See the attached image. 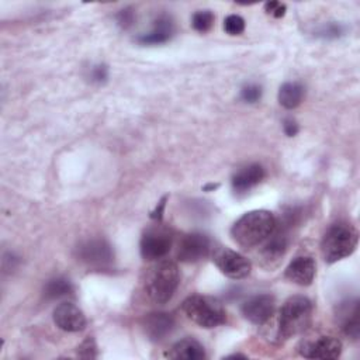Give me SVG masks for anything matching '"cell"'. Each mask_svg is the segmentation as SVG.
I'll return each instance as SVG.
<instances>
[{
  "mask_svg": "<svg viewBox=\"0 0 360 360\" xmlns=\"http://www.w3.org/2000/svg\"><path fill=\"white\" fill-rule=\"evenodd\" d=\"M277 224L276 217L266 210H253L245 212L232 225L231 235L233 240L248 249L263 243L274 231Z\"/></svg>",
  "mask_w": 360,
  "mask_h": 360,
  "instance_id": "6da1fadb",
  "label": "cell"
},
{
  "mask_svg": "<svg viewBox=\"0 0 360 360\" xmlns=\"http://www.w3.org/2000/svg\"><path fill=\"white\" fill-rule=\"evenodd\" d=\"M180 283V270L169 259H159L152 264L143 278V291L155 304L167 302L176 292Z\"/></svg>",
  "mask_w": 360,
  "mask_h": 360,
  "instance_id": "7a4b0ae2",
  "label": "cell"
},
{
  "mask_svg": "<svg viewBox=\"0 0 360 360\" xmlns=\"http://www.w3.org/2000/svg\"><path fill=\"white\" fill-rule=\"evenodd\" d=\"M359 242L357 229L347 222L339 221L325 231L321 242V252L328 263H335L350 256Z\"/></svg>",
  "mask_w": 360,
  "mask_h": 360,
  "instance_id": "3957f363",
  "label": "cell"
},
{
  "mask_svg": "<svg viewBox=\"0 0 360 360\" xmlns=\"http://www.w3.org/2000/svg\"><path fill=\"white\" fill-rule=\"evenodd\" d=\"M312 316V302L304 295L290 297L278 314L277 335L280 339H290L307 329Z\"/></svg>",
  "mask_w": 360,
  "mask_h": 360,
  "instance_id": "277c9868",
  "label": "cell"
},
{
  "mask_svg": "<svg viewBox=\"0 0 360 360\" xmlns=\"http://www.w3.org/2000/svg\"><path fill=\"white\" fill-rule=\"evenodd\" d=\"M183 311L188 319L201 328L211 329L225 322V311L217 300L205 295H190L183 301Z\"/></svg>",
  "mask_w": 360,
  "mask_h": 360,
  "instance_id": "5b68a950",
  "label": "cell"
},
{
  "mask_svg": "<svg viewBox=\"0 0 360 360\" xmlns=\"http://www.w3.org/2000/svg\"><path fill=\"white\" fill-rule=\"evenodd\" d=\"M172 242V231L163 225H155L148 228L142 235L139 250L145 260H159L170 250Z\"/></svg>",
  "mask_w": 360,
  "mask_h": 360,
  "instance_id": "8992f818",
  "label": "cell"
},
{
  "mask_svg": "<svg viewBox=\"0 0 360 360\" xmlns=\"http://www.w3.org/2000/svg\"><path fill=\"white\" fill-rule=\"evenodd\" d=\"M212 260L219 271L229 278H245L252 270V264L245 256L228 248H218L212 255Z\"/></svg>",
  "mask_w": 360,
  "mask_h": 360,
  "instance_id": "52a82bcc",
  "label": "cell"
},
{
  "mask_svg": "<svg viewBox=\"0 0 360 360\" xmlns=\"http://www.w3.org/2000/svg\"><path fill=\"white\" fill-rule=\"evenodd\" d=\"M298 352L307 359H338L342 353V342L332 335H321L315 339L301 342Z\"/></svg>",
  "mask_w": 360,
  "mask_h": 360,
  "instance_id": "ba28073f",
  "label": "cell"
},
{
  "mask_svg": "<svg viewBox=\"0 0 360 360\" xmlns=\"http://www.w3.org/2000/svg\"><path fill=\"white\" fill-rule=\"evenodd\" d=\"M211 249V240L200 232L186 233L177 245V259L184 263H194L204 259Z\"/></svg>",
  "mask_w": 360,
  "mask_h": 360,
  "instance_id": "9c48e42d",
  "label": "cell"
},
{
  "mask_svg": "<svg viewBox=\"0 0 360 360\" xmlns=\"http://www.w3.org/2000/svg\"><path fill=\"white\" fill-rule=\"evenodd\" d=\"M291 225V215L285 217L283 224H276L274 231L269 235V238L264 240V245L262 248V257L267 263H273L280 260L290 243V232L288 228Z\"/></svg>",
  "mask_w": 360,
  "mask_h": 360,
  "instance_id": "30bf717a",
  "label": "cell"
},
{
  "mask_svg": "<svg viewBox=\"0 0 360 360\" xmlns=\"http://www.w3.org/2000/svg\"><path fill=\"white\" fill-rule=\"evenodd\" d=\"M77 257L79 260L93 264V266H100L111 262L112 259V249L111 245L105 239H87L82 242L77 249Z\"/></svg>",
  "mask_w": 360,
  "mask_h": 360,
  "instance_id": "8fae6325",
  "label": "cell"
},
{
  "mask_svg": "<svg viewBox=\"0 0 360 360\" xmlns=\"http://www.w3.org/2000/svg\"><path fill=\"white\" fill-rule=\"evenodd\" d=\"M53 322L65 332L83 330L87 323L83 311L72 302H60L53 309Z\"/></svg>",
  "mask_w": 360,
  "mask_h": 360,
  "instance_id": "7c38bea8",
  "label": "cell"
},
{
  "mask_svg": "<svg viewBox=\"0 0 360 360\" xmlns=\"http://www.w3.org/2000/svg\"><path fill=\"white\" fill-rule=\"evenodd\" d=\"M273 311H274V298L270 294L255 295L242 305L243 316L255 325L266 323L271 318Z\"/></svg>",
  "mask_w": 360,
  "mask_h": 360,
  "instance_id": "4fadbf2b",
  "label": "cell"
},
{
  "mask_svg": "<svg viewBox=\"0 0 360 360\" xmlns=\"http://www.w3.org/2000/svg\"><path fill=\"white\" fill-rule=\"evenodd\" d=\"M316 273V266L312 257L309 256H298L287 266L284 276L294 284L298 285H309L314 281Z\"/></svg>",
  "mask_w": 360,
  "mask_h": 360,
  "instance_id": "5bb4252c",
  "label": "cell"
},
{
  "mask_svg": "<svg viewBox=\"0 0 360 360\" xmlns=\"http://www.w3.org/2000/svg\"><path fill=\"white\" fill-rule=\"evenodd\" d=\"M142 326L145 335L150 340L158 342L165 339L173 330L174 319L167 312H150L143 318Z\"/></svg>",
  "mask_w": 360,
  "mask_h": 360,
  "instance_id": "9a60e30c",
  "label": "cell"
},
{
  "mask_svg": "<svg viewBox=\"0 0 360 360\" xmlns=\"http://www.w3.org/2000/svg\"><path fill=\"white\" fill-rule=\"evenodd\" d=\"M264 179V169L259 163H250L240 167L232 176V187L236 193H245L257 186Z\"/></svg>",
  "mask_w": 360,
  "mask_h": 360,
  "instance_id": "2e32d148",
  "label": "cell"
},
{
  "mask_svg": "<svg viewBox=\"0 0 360 360\" xmlns=\"http://www.w3.org/2000/svg\"><path fill=\"white\" fill-rule=\"evenodd\" d=\"M173 34V22L172 18L166 14H162L156 18L153 28L148 34H142L138 37V42L143 45H158V44H165L166 41L170 39Z\"/></svg>",
  "mask_w": 360,
  "mask_h": 360,
  "instance_id": "e0dca14e",
  "label": "cell"
},
{
  "mask_svg": "<svg viewBox=\"0 0 360 360\" xmlns=\"http://www.w3.org/2000/svg\"><path fill=\"white\" fill-rule=\"evenodd\" d=\"M166 356L176 360H201L205 357V352L200 342L193 338H186L176 342Z\"/></svg>",
  "mask_w": 360,
  "mask_h": 360,
  "instance_id": "ac0fdd59",
  "label": "cell"
},
{
  "mask_svg": "<svg viewBox=\"0 0 360 360\" xmlns=\"http://www.w3.org/2000/svg\"><path fill=\"white\" fill-rule=\"evenodd\" d=\"M305 90L304 86L298 82H287L278 90V103L284 108H295L301 104Z\"/></svg>",
  "mask_w": 360,
  "mask_h": 360,
  "instance_id": "d6986e66",
  "label": "cell"
},
{
  "mask_svg": "<svg viewBox=\"0 0 360 360\" xmlns=\"http://www.w3.org/2000/svg\"><path fill=\"white\" fill-rule=\"evenodd\" d=\"M342 329L343 332L350 336L352 339L359 338V305L354 300L353 302H349V308L342 311Z\"/></svg>",
  "mask_w": 360,
  "mask_h": 360,
  "instance_id": "ffe728a7",
  "label": "cell"
},
{
  "mask_svg": "<svg viewBox=\"0 0 360 360\" xmlns=\"http://www.w3.org/2000/svg\"><path fill=\"white\" fill-rule=\"evenodd\" d=\"M73 291L72 283L65 277H53L44 287V295L48 300L65 297Z\"/></svg>",
  "mask_w": 360,
  "mask_h": 360,
  "instance_id": "44dd1931",
  "label": "cell"
},
{
  "mask_svg": "<svg viewBox=\"0 0 360 360\" xmlns=\"http://www.w3.org/2000/svg\"><path fill=\"white\" fill-rule=\"evenodd\" d=\"M193 28L198 32H207L214 24V14L210 10H200L191 18Z\"/></svg>",
  "mask_w": 360,
  "mask_h": 360,
  "instance_id": "7402d4cb",
  "label": "cell"
},
{
  "mask_svg": "<svg viewBox=\"0 0 360 360\" xmlns=\"http://www.w3.org/2000/svg\"><path fill=\"white\" fill-rule=\"evenodd\" d=\"M224 30L229 35H239L245 30V20L238 14H231L224 20Z\"/></svg>",
  "mask_w": 360,
  "mask_h": 360,
  "instance_id": "603a6c76",
  "label": "cell"
},
{
  "mask_svg": "<svg viewBox=\"0 0 360 360\" xmlns=\"http://www.w3.org/2000/svg\"><path fill=\"white\" fill-rule=\"evenodd\" d=\"M262 97V87L257 84H246L240 90V98L246 103H256Z\"/></svg>",
  "mask_w": 360,
  "mask_h": 360,
  "instance_id": "cb8c5ba5",
  "label": "cell"
},
{
  "mask_svg": "<svg viewBox=\"0 0 360 360\" xmlns=\"http://www.w3.org/2000/svg\"><path fill=\"white\" fill-rule=\"evenodd\" d=\"M77 354L83 359H94L97 357V346L91 338H87L79 347Z\"/></svg>",
  "mask_w": 360,
  "mask_h": 360,
  "instance_id": "d4e9b609",
  "label": "cell"
},
{
  "mask_svg": "<svg viewBox=\"0 0 360 360\" xmlns=\"http://www.w3.org/2000/svg\"><path fill=\"white\" fill-rule=\"evenodd\" d=\"M135 21V13L132 8L127 7L118 11L117 14V22L122 27V28H129Z\"/></svg>",
  "mask_w": 360,
  "mask_h": 360,
  "instance_id": "484cf974",
  "label": "cell"
},
{
  "mask_svg": "<svg viewBox=\"0 0 360 360\" xmlns=\"http://www.w3.org/2000/svg\"><path fill=\"white\" fill-rule=\"evenodd\" d=\"M108 77V69L104 65H96L90 69V80L96 82V83H101L105 82V79Z\"/></svg>",
  "mask_w": 360,
  "mask_h": 360,
  "instance_id": "4316f807",
  "label": "cell"
},
{
  "mask_svg": "<svg viewBox=\"0 0 360 360\" xmlns=\"http://www.w3.org/2000/svg\"><path fill=\"white\" fill-rule=\"evenodd\" d=\"M264 8L269 14H271L276 18H280L285 14V4L280 3V1H269V3H266Z\"/></svg>",
  "mask_w": 360,
  "mask_h": 360,
  "instance_id": "83f0119b",
  "label": "cell"
},
{
  "mask_svg": "<svg viewBox=\"0 0 360 360\" xmlns=\"http://www.w3.org/2000/svg\"><path fill=\"white\" fill-rule=\"evenodd\" d=\"M342 27L339 25V24H329V25H326V27H323V30L321 31V34L323 35V37H326V38H329V37H332V38H336V37H339L340 34H342Z\"/></svg>",
  "mask_w": 360,
  "mask_h": 360,
  "instance_id": "f1b7e54d",
  "label": "cell"
},
{
  "mask_svg": "<svg viewBox=\"0 0 360 360\" xmlns=\"http://www.w3.org/2000/svg\"><path fill=\"white\" fill-rule=\"evenodd\" d=\"M283 128H284L285 135H288V136H294V135L298 132V125H297V122H295L294 120H291V118L284 120Z\"/></svg>",
  "mask_w": 360,
  "mask_h": 360,
  "instance_id": "f546056e",
  "label": "cell"
},
{
  "mask_svg": "<svg viewBox=\"0 0 360 360\" xmlns=\"http://www.w3.org/2000/svg\"><path fill=\"white\" fill-rule=\"evenodd\" d=\"M165 205H166V197H163V198L158 202L155 211L150 212V218H152V219H156V221H160V219H162V215H163Z\"/></svg>",
  "mask_w": 360,
  "mask_h": 360,
  "instance_id": "4dcf8cb0",
  "label": "cell"
},
{
  "mask_svg": "<svg viewBox=\"0 0 360 360\" xmlns=\"http://www.w3.org/2000/svg\"><path fill=\"white\" fill-rule=\"evenodd\" d=\"M217 187H218V184H212V183H211V184L204 186V190H205V191H208V190H215Z\"/></svg>",
  "mask_w": 360,
  "mask_h": 360,
  "instance_id": "1f68e13d",
  "label": "cell"
}]
</instances>
